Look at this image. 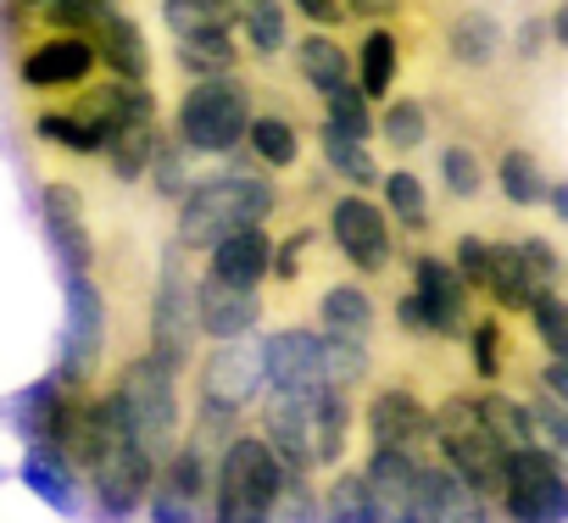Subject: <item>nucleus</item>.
Here are the masks:
<instances>
[{"instance_id":"nucleus-1","label":"nucleus","mask_w":568,"mask_h":523,"mask_svg":"<svg viewBox=\"0 0 568 523\" xmlns=\"http://www.w3.org/2000/svg\"><path fill=\"white\" fill-rule=\"evenodd\" d=\"M179 217H173V250L179 256H206L223 234L234 228H256L278 212V184L273 173L262 167H245V173H201L179 201Z\"/></svg>"},{"instance_id":"nucleus-2","label":"nucleus","mask_w":568,"mask_h":523,"mask_svg":"<svg viewBox=\"0 0 568 523\" xmlns=\"http://www.w3.org/2000/svg\"><path fill=\"white\" fill-rule=\"evenodd\" d=\"M106 384H112V396H118V407L129 418L134 445L151 462H162L179 445V434H184V379L173 368H162L151 351H134V357H123L112 368Z\"/></svg>"},{"instance_id":"nucleus-3","label":"nucleus","mask_w":568,"mask_h":523,"mask_svg":"<svg viewBox=\"0 0 568 523\" xmlns=\"http://www.w3.org/2000/svg\"><path fill=\"white\" fill-rule=\"evenodd\" d=\"M278 490H284V473H278L267 440L256 429H234L217 445V462H212L206 523H267Z\"/></svg>"},{"instance_id":"nucleus-4","label":"nucleus","mask_w":568,"mask_h":523,"mask_svg":"<svg viewBox=\"0 0 568 523\" xmlns=\"http://www.w3.org/2000/svg\"><path fill=\"white\" fill-rule=\"evenodd\" d=\"M256 112V90L245 73H223V79H195L179 106H173V134L206 162H223L229 151L245 145V123Z\"/></svg>"},{"instance_id":"nucleus-5","label":"nucleus","mask_w":568,"mask_h":523,"mask_svg":"<svg viewBox=\"0 0 568 523\" xmlns=\"http://www.w3.org/2000/svg\"><path fill=\"white\" fill-rule=\"evenodd\" d=\"M145 351L173 368L179 379L190 373V362L201 357V329H195V279L184 268L179 250H162V268L151 279V301H145Z\"/></svg>"},{"instance_id":"nucleus-6","label":"nucleus","mask_w":568,"mask_h":523,"mask_svg":"<svg viewBox=\"0 0 568 523\" xmlns=\"http://www.w3.org/2000/svg\"><path fill=\"white\" fill-rule=\"evenodd\" d=\"M106 335H112V312L106 296L90 274H68L62 279V340H57V379L62 384H101L106 368Z\"/></svg>"},{"instance_id":"nucleus-7","label":"nucleus","mask_w":568,"mask_h":523,"mask_svg":"<svg viewBox=\"0 0 568 523\" xmlns=\"http://www.w3.org/2000/svg\"><path fill=\"white\" fill-rule=\"evenodd\" d=\"M496 523H568V468L551 445L507 451V479L496 495Z\"/></svg>"},{"instance_id":"nucleus-8","label":"nucleus","mask_w":568,"mask_h":523,"mask_svg":"<svg viewBox=\"0 0 568 523\" xmlns=\"http://www.w3.org/2000/svg\"><path fill=\"white\" fill-rule=\"evenodd\" d=\"M324 234H329V245L352 262L357 279H379V274L396 268V250H402V245H396V228H390L385 206H379L374 195H363V189L329 195Z\"/></svg>"},{"instance_id":"nucleus-9","label":"nucleus","mask_w":568,"mask_h":523,"mask_svg":"<svg viewBox=\"0 0 568 523\" xmlns=\"http://www.w3.org/2000/svg\"><path fill=\"white\" fill-rule=\"evenodd\" d=\"M368 401L357 407L363 412V429H368V445H390V451H407V457H435V429H429V396L407 379H368Z\"/></svg>"},{"instance_id":"nucleus-10","label":"nucleus","mask_w":568,"mask_h":523,"mask_svg":"<svg viewBox=\"0 0 568 523\" xmlns=\"http://www.w3.org/2000/svg\"><path fill=\"white\" fill-rule=\"evenodd\" d=\"M184 379H190V396L217 401V407H229V412H240V418H245V412L262 401V390H267L256 335H240V340H212V351H206V357H195Z\"/></svg>"},{"instance_id":"nucleus-11","label":"nucleus","mask_w":568,"mask_h":523,"mask_svg":"<svg viewBox=\"0 0 568 523\" xmlns=\"http://www.w3.org/2000/svg\"><path fill=\"white\" fill-rule=\"evenodd\" d=\"M18 84L34 90V95H57V90H79L101 73L95 62V45L84 34H34V40H18V62H12Z\"/></svg>"},{"instance_id":"nucleus-12","label":"nucleus","mask_w":568,"mask_h":523,"mask_svg":"<svg viewBox=\"0 0 568 523\" xmlns=\"http://www.w3.org/2000/svg\"><path fill=\"white\" fill-rule=\"evenodd\" d=\"M40 228H45V245H51V256H57L62 279L95 268V228H90L84 189H79L73 178L57 173V178L40 184Z\"/></svg>"},{"instance_id":"nucleus-13","label":"nucleus","mask_w":568,"mask_h":523,"mask_svg":"<svg viewBox=\"0 0 568 523\" xmlns=\"http://www.w3.org/2000/svg\"><path fill=\"white\" fill-rule=\"evenodd\" d=\"M413 296H418V307L429 312V329H435V340H446V346H457L463 335H468V324H474V312H479V301H474V290L457 279V268L440 256V250H418L413 256V285H407Z\"/></svg>"},{"instance_id":"nucleus-14","label":"nucleus","mask_w":568,"mask_h":523,"mask_svg":"<svg viewBox=\"0 0 568 523\" xmlns=\"http://www.w3.org/2000/svg\"><path fill=\"white\" fill-rule=\"evenodd\" d=\"M256 346H262V379H267V390H278V396H318L329 384L313 324L267 329V335H256Z\"/></svg>"},{"instance_id":"nucleus-15","label":"nucleus","mask_w":568,"mask_h":523,"mask_svg":"<svg viewBox=\"0 0 568 523\" xmlns=\"http://www.w3.org/2000/svg\"><path fill=\"white\" fill-rule=\"evenodd\" d=\"M307 401L313 396H278V390H262V401L251 407L256 412V434L267 440L278 473L291 484H313V451H307Z\"/></svg>"},{"instance_id":"nucleus-16","label":"nucleus","mask_w":568,"mask_h":523,"mask_svg":"<svg viewBox=\"0 0 568 523\" xmlns=\"http://www.w3.org/2000/svg\"><path fill=\"white\" fill-rule=\"evenodd\" d=\"M440 51L457 73L468 79H490L507 62V29L490 7H457L440 29Z\"/></svg>"},{"instance_id":"nucleus-17","label":"nucleus","mask_w":568,"mask_h":523,"mask_svg":"<svg viewBox=\"0 0 568 523\" xmlns=\"http://www.w3.org/2000/svg\"><path fill=\"white\" fill-rule=\"evenodd\" d=\"M363 490H368V523H413L418 506V457L390 451V445H368V457L357 462Z\"/></svg>"},{"instance_id":"nucleus-18","label":"nucleus","mask_w":568,"mask_h":523,"mask_svg":"<svg viewBox=\"0 0 568 523\" xmlns=\"http://www.w3.org/2000/svg\"><path fill=\"white\" fill-rule=\"evenodd\" d=\"M95 134H101V145L118 134V129H134V123H156V95H151V84H134V79H90V84H79V95L68 101Z\"/></svg>"},{"instance_id":"nucleus-19","label":"nucleus","mask_w":568,"mask_h":523,"mask_svg":"<svg viewBox=\"0 0 568 523\" xmlns=\"http://www.w3.org/2000/svg\"><path fill=\"white\" fill-rule=\"evenodd\" d=\"M357 440V390L324 384L307 401V451H313V473H335L352 457Z\"/></svg>"},{"instance_id":"nucleus-20","label":"nucleus","mask_w":568,"mask_h":523,"mask_svg":"<svg viewBox=\"0 0 568 523\" xmlns=\"http://www.w3.org/2000/svg\"><path fill=\"white\" fill-rule=\"evenodd\" d=\"M267 312V296L262 290H234L212 274L195 279V329L201 340H240V335H256Z\"/></svg>"},{"instance_id":"nucleus-21","label":"nucleus","mask_w":568,"mask_h":523,"mask_svg":"<svg viewBox=\"0 0 568 523\" xmlns=\"http://www.w3.org/2000/svg\"><path fill=\"white\" fill-rule=\"evenodd\" d=\"M413 523H496V506H485L440 457L418 462V506Z\"/></svg>"},{"instance_id":"nucleus-22","label":"nucleus","mask_w":568,"mask_h":523,"mask_svg":"<svg viewBox=\"0 0 568 523\" xmlns=\"http://www.w3.org/2000/svg\"><path fill=\"white\" fill-rule=\"evenodd\" d=\"M313 329L318 335H341V340H363V346H374V335H379V301H374V290L363 285V279H335V285H324L318 290V307H313Z\"/></svg>"},{"instance_id":"nucleus-23","label":"nucleus","mask_w":568,"mask_h":523,"mask_svg":"<svg viewBox=\"0 0 568 523\" xmlns=\"http://www.w3.org/2000/svg\"><path fill=\"white\" fill-rule=\"evenodd\" d=\"M267 256H273V234L267 223L256 228H234L206 250V274L234 285V290H267Z\"/></svg>"},{"instance_id":"nucleus-24","label":"nucleus","mask_w":568,"mask_h":523,"mask_svg":"<svg viewBox=\"0 0 568 523\" xmlns=\"http://www.w3.org/2000/svg\"><path fill=\"white\" fill-rule=\"evenodd\" d=\"M18 479H23V490L40 495L57 517H84V479H79V468H68L51 445H23Z\"/></svg>"},{"instance_id":"nucleus-25","label":"nucleus","mask_w":568,"mask_h":523,"mask_svg":"<svg viewBox=\"0 0 568 523\" xmlns=\"http://www.w3.org/2000/svg\"><path fill=\"white\" fill-rule=\"evenodd\" d=\"M402 51H407L402 29H396V23H374V29L357 40V51H352V84H357L368 101L396 95V90H402V62H407Z\"/></svg>"},{"instance_id":"nucleus-26","label":"nucleus","mask_w":568,"mask_h":523,"mask_svg":"<svg viewBox=\"0 0 568 523\" xmlns=\"http://www.w3.org/2000/svg\"><path fill=\"white\" fill-rule=\"evenodd\" d=\"M90 45H95V62H101V73L106 79H134V84H151V45H145V29L118 7L95 34H90Z\"/></svg>"},{"instance_id":"nucleus-27","label":"nucleus","mask_w":568,"mask_h":523,"mask_svg":"<svg viewBox=\"0 0 568 523\" xmlns=\"http://www.w3.org/2000/svg\"><path fill=\"white\" fill-rule=\"evenodd\" d=\"M479 296H490V307L501 318H524L529 312V301L540 296V279L529 274L518 239H490V268H485V290Z\"/></svg>"},{"instance_id":"nucleus-28","label":"nucleus","mask_w":568,"mask_h":523,"mask_svg":"<svg viewBox=\"0 0 568 523\" xmlns=\"http://www.w3.org/2000/svg\"><path fill=\"white\" fill-rule=\"evenodd\" d=\"M234 34H240V51H245L256 68H267V62H278L284 51H291V40H296L291 7H284V0H240Z\"/></svg>"},{"instance_id":"nucleus-29","label":"nucleus","mask_w":568,"mask_h":523,"mask_svg":"<svg viewBox=\"0 0 568 523\" xmlns=\"http://www.w3.org/2000/svg\"><path fill=\"white\" fill-rule=\"evenodd\" d=\"M291 73L313 90V95H329V90H341V84H352V51H346V40H335L329 29H313V34H302V40H291Z\"/></svg>"},{"instance_id":"nucleus-30","label":"nucleus","mask_w":568,"mask_h":523,"mask_svg":"<svg viewBox=\"0 0 568 523\" xmlns=\"http://www.w3.org/2000/svg\"><path fill=\"white\" fill-rule=\"evenodd\" d=\"M485 167H490V184L501 189V201H507V206H518V212H535V206L546 201L551 167L540 162V151H535V145H518V140H507V145L496 151V162H485Z\"/></svg>"},{"instance_id":"nucleus-31","label":"nucleus","mask_w":568,"mask_h":523,"mask_svg":"<svg viewBox=\"0 0 568 523\" xmlns=\"http://www.w3.org/2000/svg\"><path fill=\"white\" fill-rule=\"evenodd\" d=\"M429 134H435V117H429V101H424V95L396 90V95L379 101V112H374V140H385L390 156H402V162L418 156V151L429 145Z\"/></svg>"},{"instance_id":"nucleus-32","label":"nucleus","mask_w":568,"mask_h":523,"mask_svg":"<svg viewBox=\"0 0 568 523\" xmlns=\"http://www.w3.org/2000/svg\"><path fill=\"white\" fill-rule=\"evenodd\" d=\"M302 123L291 117V112H251V123H245V151H251V162L262 167V173H291V167H302Z\"/></svg>"},{"instance_id":"nucleus-33","label":"nucleus","mask_w":568,"mask_h":523,"mask_svg":"<svg viewBox=\"0 0 568 523\" xmlns=\"http://www.w3.org/2000/svg\"><path fill=\"white\" fill-rule=\"evenodd\" d=\"M374 189H379V206H385V217H390L396 234H407V239H429V228H435L429 184H424L413 167H390V173H379Z\"/></svg>"},{"instance_id":"nucleus-34","label":"nucleus","mask_w":568,"mask_h":523,"mask_svg":"<svg viewBox=\"0 0 568 523\" xmlns=\"http://www.w3.org/2000/svg\"><path fill=\"white\" fill-rule=\"evenodd\" d=\"M474 412L479 423L490 429V440L501 451H524L535 445V418H529V401L507 384H474Z\"/></svg>"},{"instance_id":"nucleus-35","label":"nucleus","mask_w":568,"mask_h":523,"mask_svg":"<svg viewBox=\"0 0 568 523\" xmlns=\"http://www.w3.org/2000/svg\"><path fill=\"white\" fill-rule=\"evenodd\" d=\"M245 51L234 40V29H201V34H179L173 40V68L195 84V79H223V73H240Z\"/></svg>"},{"instance_id":"nucleus-36","label":"nucleus","mask_w":568,"mask_h":523,"mask_svg":"<svg viewBox=\"0 0 568 523\" xmlns=\"http://www.w3.org/2000/svg\"><path fill=\"white\" fill-rule=\"evenodd\" d=\"M463 346H468V373H474V384H501V379H507V368H513V340H507V318H501L496 307L474 312Z\"/></svg>"},{"instance_id":"nucleus-37","label":"nucleus","mask_w":568,"mask_h":523,"mask_svg":"<svg viewBox=\"0 0 568 523\" xmlns=\"http://www.w3.org/2000/svg\"><path fill=\"white\" fill-rule=\"evenodd\" d=\"M435 167H440V184H446V195L457 201V206H474L485 189H490V167H485V145H474L468 134H452L446 145H440V156H435Z\"/></svg>"},{"instance_id":"nucleus-38","label":"nucleus","mask_w":568,"mask_h":523,"mask_svg":"<svg viewBox=\"0 0 568 523\" xmlns=\"http://www.w3.org/2000/svg\"><path fill=\"white\" fill-rule=\"evenodd\" d=\"M195 178H201V156H195L173 129H162V134H156V151H151V162H145L151 195H156V201H179Z\"/></svg>"},{"instance_id":"nucleus-39","label":"nucleus","mask_w":568,"mask_h":523,"mask_svg":"<svg viewBox=\"0 0 568 523\" xmlns=\"http://www.w3.org/2000/svg\"><path fill=\"white\" fill-rule=\"evenodd\" d=\"M34 140H40L45 151L68 156V162H90V156H101V134H95L73 106H40V112H34Z\"/></svg>"},{"instance_id":"nucleus-40","label":"nucleus","mask_w":568,"mask_h":523,"mask_svg":"<svg viewBox=\"0 0 568 523\" xmlns=\"http://www.w3.org/2000/svg\"><path fill=\"white\" fill-rule=\"evenodd\" d=\"M318 156H324V167H329L346 189H363V195H368V189L379 184V173H385L379 156L368 151V140L335 134V129H324V123H318Z\"/></svg>"},{"instance_id":"nucleus-41","label":"nucleus","mask_w":568,"mask_h":523,"mask_svg":"<svg viewBox=\"0 0 568 523\" xmlns=\"http://www.w3.org/2000/svg\"><path fill=\"white\" fill-rule=\"evenodd\" d=\"M156 134H162V117H156V123L118 129V134L101 145V162H106L112 184H140V178H145V162H151V151H156Z\"/></svg>"},{"instance_id":"nucleus-42","label":"nucleus","mask_w":568,"mask_h":523,"mask_svg":"<svg viewBox=\"0 0 568 523\" xmlns=\"http://www.w3.org/2000/svg\"><path fill=\"white\" fill-rule=\"evenodd\" d=\"M318 523H368V490L357 462H341L318 484Z\"/></svg>"},{"instance_id":"nucleus-43","label":"nucleus","mask_w":568,"mask_h":523,"mask_svg":"<svg viewBox=\"0 0 568 523\" xmlns=\"http://www.w3.org/2000/svg\"><path fill=\"white\" fill-rule=\"evenodd\" d=\"M313 245H318V228H307V223H296L284 239H273V256H267V285H273L278 296H291V290L307 279Z\"/></svg>"},{"instance_id":"nucleus-44","label":"nucleus","mask_w":568,"mask_h":523,"mask_svg":"<svg viewBox=\"0 0 568 523\" xmlns=\"http://www.w3.org/2000/svg\"><path fill=\"white\" fill-rule=\"evenodd\" d=\"M318 351H324V379H329V384L363 390V384L374 379V346L341 340V335H318Z\"/></svg>"},{"instance_id":"nucleus-45","label":"nucleus","mask_w":568,"mask_h":523,"mask_svg":"<svg viewBox=\"0 0 568 523\" xmlns=\"http://www.w3.org/2000/svg\"><path fill=\"white\" fill-rule=\"evenodd\" d=\"M162 23L168 34H201V29H234V12H240V0H162Z\"/></svg>"},{"instance_id":"nucleus-46","label":"nucleus","mask_w":568,"mask_h":523,"mask_svg":"<svg viewBox=\"0 0 568 523\" xmlns=\"http://www.w3.org/2000/svg\"><path fill=\"white\" fill-rule=\"evenodd\" d=\"M318 101H324V129L352 134V140H374V101L357 84H341V90H329Z\"/></svg>"},{"instance_id":"nucleus-47","label":"nucleus","mask_w":568,"mask_h":523,"mask_svg":"<svg viewBox=\"0 0 568 523\" xmlns=\"http://www.w3.org/2000/svg\"><path fill=\"white\" fill-rule=\"evenodd\" d=\"M112 12H118V0H51L34 23L51 29V34H84V40H90Z\"/></svg>"},{"instance_id":"nucleus-48","label":"nucleus","mask_w":568,"mask_h":523,"mask_svg":"<svg viewBox=\"0 0 568 523\" xmlns=\"http://www.w3.org/2000/svg\"><path fill=\"white\" fill-rule=\"evenodd\" d=\"M524 318H529V329H535L540 351L568 362V301H562V290H540V296L529 301V312H524Z\"/></svg>"},{"instance_id":"nucleus-49","label":"nucleus","mask_w":568,"mask_h":523,"mask_svg":"<svg viewBox=\"0 0 568 523\" xmlns=\"http://www.w3.org/2000/svg\"><path fill=\"white\" fill-rule=\"evenodd\" d=\"M551 51H557V45H551L546 12H524V18H518V29H513V40H507V57H513L518 68H540Z\"/></svg>"},{"instance_id":"nucleus-50","label":"nucleus","mask_w":568,"mask_h":523,"mask_svg":"<svg viewBox=\"0 0 568 523\" xmlns=\"http://www.w3.org/2000/svg\"><path fill=\"white\" fill-rule=\"evenodd\" d=\"M446 262L457 268V279H463V285L479 296V290H485V268H490V239H485V234H474V228H463Z\"/></svg>"},{"instance_id":"nucleus-51","label":"nucleus","mask_w":568,"mask_h":523,"mask_svg":"<svg viewBox=\"0 0 568 523\" xmlns=\"http://www.w3.org/2000/svg\"><path fill=\"white\" fill-rule=\"evenodd\" d=\"M267 523H318V479L313 484H291V479H284Z\"/></svg>"},{"instance_id":"nucleus-52","label":"nucleus","mask_w":568,"mask_h":523,"mask_svg":"<svg viewBox=\"0 0 568 523\" xmlns=\"http://www.w3.org/2000/svg\"><path fill=\"white\" fill-rule=\"evenodd\" d=\"M140 517H145V523H206V506H195V501H184V495H173V490L151 484V495H145Z\"/></svg>"},{"instance_id":"nucleus-53","label":"nucleus","mask_w":568,"mask_h":523,"mask_svg":"<svg viewBox=\"0 0 568 523\" xmlns=\"http://www.w3.org/2000/svg\"><path fill=\"white\" fill-rule=\"evenodd\" d=\"M518 250H524V262H529V274L540 279V290H557V285H562V256H557V245H551L546 234H524Z\"/></svg>"},{"instance_id":"nucleus-54","label":"nucleus","mask_w":568,"mask_h":523,"mask_svg":"<svg viewBox=\"0 0 568 523\" xmlns=\"http://www.w3.org/2000/svg\"><path fill=\"white\" fill-rule=\"evenodd\" d=\"M390 324H396L407 340H435V329H429V312L418 307V296H413V290H402V296L390 301Z\"/></svg>"},{"instance_id":"nucleus-55","label":"nucleus","mask_w":568,"mask_h":523,"mask_svg":"<svg viewBox=\"0 0 568 523\" xmlns=\"http://www.w3.org/2000/svg\"><path fill=\"white\" fill-rule=\"evenodd\" d=\"M284 7H296L313 29H329V34L346 23V7H341V0H284Z\"/></svg>"},{"instance_id":"nucleus-56","label":"nucleus","mask_w":568,"mask_h":523,"mask_svg":"<svg viewBox=\"0 0 568 523\" xmlns=\"http://www.w3.org/2000/svg\"><path fill=\"white\" fill-rule=\"evenodd\" d=\"M346 18H368V23H396L407 12V0H341Z\"/></svg>"},{"instance_id":"nucleus-57","label":"nucleus","mask_w":568,"mask_h":523,"mask_svg":"<svg viewBox=\"0 0 568 523\" xmlns=\"http://www.w3.org/2000/svg\"><path fill=\"white\" fill-rule=\"evenodd\" d=\"M45 7H51V0H0V18H7V29L23 40V29H29Z\"/></svg>"},{"instance_id":"nucleus-58","label":"nucleus","mask_w":568,"mask_h":523,"mask_svg":"<svg viewBox=\"0 0 568 523\" xmlns=\"http://www.w3.org/2000/svg\"><path fill=\"white\" fill-rule=\"evenodd\" d=\"M540 206H551V217H568V184H562V178H551Z\"/></svg>"},{"instance_id":"nucleus-59","label":"nucleus","mask_w":568,"mask_h":523,"mask_svg":"<svg viewBox=\"0 0 568 523\" xmlns=\"http://www.w3.org/2000/svg\"><path fill=\"white\" fill-rule=\"evenodd\" d=\"M7 479H12V473H7V468H0V484H7Z\"/></svg>"}]
</instances>
